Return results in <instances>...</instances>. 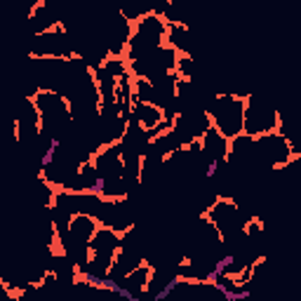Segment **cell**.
<instances>
[{
    "label": "cell",
    "instance_id": "cell-1",
    "mask_svg": "<svg viewBox=\"0 0 301 301\" xmlns=\"http://www.w3.org/2000/svg\"><path fill=\"white\" fill-rule=\"evenodd\" d=\"M249 94H217L212 104L205 109V118L210 127L228 139L245 134V118Z\"/></svg>",
    "mask_w": 301,
    "mask_h": 301
}]
</instances>
